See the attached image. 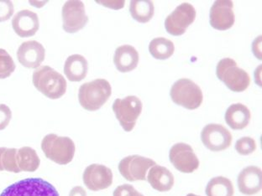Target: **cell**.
Wrapping results in <instances>:
<instances>
[{
	"label": "cell",
	"instance_id": "obj_23",
	"mask_svg": "<svg viewBox=\"0 0 262 196\" xmlns=\"http://www.w3.org/2000/svg\"><path fill=\"white\" fill-rule=\"evenodd\" d=\"M155 7L152 1L132 0L129 5V13L139 23H148L154 15Z\"/></svg>",
	"mask_w": 262,
	"mask_h": 196
},
{
	"label": "cell",
	"instance_id": "obj_32",
	"mask_svg": "<svg viewBox=\"0 0 262 196\" xmlns=\"http://www.w3.org/2000/svg\"><path fill=\"white\" fill-rule=\"evenodd\" d=\"M96 2L112 10H120L124 6V1H96Z\"/></svg>",
	"mask_w": 262,
	"mask_h": 196
},
{
	"label": "cell",
	"instance_id": "obj_26",
	"mask_svg": "<svg viewBox=\"0 0 262 196\" xmlns=\"http://www.w3.org/2000/svg\"><path fill=\"white\" fill-rule=\"evenodd\" d=\"M17 149L0 148V172L8 171L11 173H20L17 164Z\"/></svg>",
	"mask_w": 262,
	"mask_h": 196
},
{
	"label": "cell",
	"instance_id": "obj_22",
	"mask_svg": "<svg viewBox=\"0 0 262 196\" xmlns=\"http://www.w3.org/2000/svg\"><path fill=\"white\" fill-rule=\"evenodd\" d=\"M17 164L23 172H35L40 167V160L37 153L31 147H22L17 151Z\"/></svg>",
	"mask_w": 262,
	"mask_h": 196
},
{
	"label": "cell",
	"instance_id": "obj_3",
	"mask_svg": "<svg viewBox=\"0 0 262 196\" xmlns=\"http://www.w3.org/2000/svg\"><path fill=\"white\" fill-rule=\"evenodd\" d=\"M41 150L47 159L60 165H66L73 161L76 147L70 138L51 133L43 138Z\"/></svg>",
	"mask_w": 262,
	"mask_h": 196
},
{
	"label": "cell",
	"instance_id": "obj_12",
	"mask_svg": "<svg viewBox=\"0 0 262 196\" xmlns=\"http://www.w3.org/2000/svg\"><path fill=\"white\" fill-rule=\"evenodd\" d=\"M201 140L208 150L220 152L230 147L232 134L221 124H210L202 130Z\"/></svg>",
	"mask_w": 262,
	"mask_h": 196
},
{
	"label": "cell",
	"instance_id": "obj_16",
	"mask_svg": "<svg viewBox=\"0 0 262 196\" xmlns=\"http://www.w3.org/2000/svg\"><path fill=\"white\" fill-rule=\"evenodd\" d=\"M12 27L19 37H31L40 28L37 14L31 10L19 11L12 19Z\"/></svg>",
	"mask_w": 262,
	"mask_h": 196
},
{
	"label": "cell",
	"instance_id": "obj_25",
	"mask_svg": "<svg viewBox=\"0 0 262 196\" xmlns=\"http://www.w3.org/2000/svg\"><path fill=\"white\" fill-rule=\"evenodd\" d=\"M149 52L155 59L166 60L174 54L175 46L173 42L166 38H155L149 44Z\"/></svg>",
	"mask_w": 262,
	"mask_h": 196
},
{
	"label": "cell",
	"instance_id": "obj_15",
	"mask_svg": "<svg viewBox=\"0 0 262 196\" xmlns=\"http://www.w3.org/2000/svg\"><path fill=\"white\" fill-rule=\"evenodd\" d=\"M46 57V50L36 40H30L22 43L17 52V58L19 63L29 69L40 67Z\"/></svg>",
	"mask_w": 262,
	"mask_h": 196
},
{
	"label": "cell",
	"instance_id": "obj_20",
	"mask_svg": "<svg viewBox=\"0 0 262 196\" xmlns=\"http://www.w3.org/2000/svg\"><path fill=\"white\" fill-rule=\"evenodd\" d=\"M225 121L232 129L242 130L248 126L251 121V111L241 103L232 104L225 112Z\"/></svg>",
	"mask_w": 262,
	"mask_h": 196
},
{
	"label": "cell",
	"instance_id": "obj_7",
	"mask_svg": "<svg viewBox=\"0 0 262 196\" xmlns=\"http://www.w3.org/2000/svg\"><path fill=\"white\" fill-rule=\"evenodd\" d=\"M142 103L136 96L117 98L113 103V111L115 117L125 132H131L136 126V121L142 112Z\"/></svg>",
	"mask_w": 262,
	"mask_h": 196
},
{
	"label": "cell",
	"instance_id": "obj_19",
	"mask_svg": "<svg viewBox=\"0 0 262 196\" xmlns=\"http://www.w3.org/2000/svg\"><path fill=\"white\" fill-rule=\"evenodd\" d=\"M146 180L153 189L159 192L170 191L175 183L171 171L166 167L157 164L150 168Z\"/></svg>",
	"mask_w": 262,
	"mask_h": 196
},
{
	"label": "cell",
	"instance_id": "obj_30",
	"mask_svg": "<svg viewBox=\"0 0 262 196\" xmlns=\"http://www.w3.org/2000/svg\"><path fill=\"white\" fill-rule=\"evenodd\" d=\"M113 196H144L141 193L133 186V185H125L118 186L114 191Z\"/></svg>",
	"mask_w": 262,
	"mask_h": 196
},
{
	"label": "cell",
	"instance_id": "obj_21",
	"mask_svg": "<svg viewBox=\"0 0 262 196\" xmlns=\"http://www.w3.org/2000/svg\"><path fill=\"white\" fill-rule=\"evenodd\" d=\"M89 71V63L81 55L70 56L64 65V73L70 82H78L84 79Z\"/></svg>",
	"mask_w": 262,
	"mask_h": 196
},
{
	"label": "cell",
	"instance_id": "obj_24",
	"mask_svg": "<svg viewBox=\"0 0 262 196\" xmlns=\"http://www.w3.org/2000/svg\"><path fill=\"white\" fill-rule=\"evenodd\" d=\"M234 185L231 180L224 176L211 179L207 185V196H234Z\"/></svg>",
	"mask_w": 262,
	"mask_h": 196
},
{
	"label": "cell",
	"instance_id": "obj_2",
	"mask_svg": "<svg viewBox=\"0 0 262 196\" xmlns=\"http://www.w3.org/2000/svg\"><path fill=\"white\" fill-rule=\"evenodd\" d=\"M112 93L110 82L105 79H96L80 87L78 100L80 105L87 111L94 112L100 109Z\"/></svg>",
	"mask_w": 262,
	"mask_h": 196
},
{
	"label": "cell",
	"instance_id": "obj_28",
	"mask_svg": "<svg viewBox=\"0 0 262 196\" xmlns=\"http://www.w3.org/2000/svg\"><path fill=\"white\" fill-rule=\"evenodd\" d=\"M256 150V142L251 137H243L237 140L235 143V150L238 154L243 156H247L253 154Z\"/></svg>",
	"mask_w": 262,
	"mask_h": 196
},
{
	"label": "cell",
	"instance_id": "obj_8",
	"mask_svg": "<svg viewBox=\"0 0 262 196\" xmlns=\"http://www.w3.org/2000/svg\"><path fill=\"white\" fill-rule=\"evenodd\" d=\"M196 19V10L191 4L183 3L178 5L171 14L166 17L165 28L166 32L174 36H179L186 32Z\"/></svg>",
	"mask_w": 262,
	"mask_h": 196
},
{
	"label": "cell",
	"instance_id": "obj_31",
	"mask_svg": "<svg viewBox=\"0 0 262 196\" xmlns=\"http://www.w3.org/2000/svg\"><path fill=\"white\" fill-rule=\"evenodd\" d=\"M12 118L10 108L5 104H0V131L6 129Z\"/></svg>",
	"mask_w": 262,
	"mask_h": 196
},
{
	"label": "cell",
	"instance_id": "obj_34",
	"mask_svg": "<svg viewBox=\"0 0 262 196\" xmlns=\"http://www.w3.org/2000/svg\"><path fill=\"white\" fill-rule=\"evenodd\" d=\"M186 196H199V195H196V194H187V195H186Z\"/></svg>",
	"mask_w": 262,
	"mask_h": 196
},
{
	"label": "cell",
	"instance_id": "obj_14",
	"mask_svg": "<svg viewBox=\"0 0 262 196\" xmlns=\"http://www.w3.org/2000/svg\"><path fill=\"white\" fill-rule=\"evenodd\" d=\"M234 4L230 0H217L211 7L210 26L217 31H227L234 23Z\"/></svg>",
	"mask_w": 262,
	"mask_h": 196
},
{
	"label": "cell",
	"instance_id": "obj_10",
	"mask_svg": "<svg viewBox=\"0 0 262 196\" xmlns=\"http://www.w3.org/2000/svg\"><path fill=\"white\" fill-rule=\"evenodd\" d=\"M61 15L63 30L69 34L81 31L89 22L84 4L81 1L66 2L62 7Z\"/></svg>",
	"mask_w": 262,
	"mask_h": 196
},
{
	"label": "cell",
	"instance_id": "obj_11",
	"mask_svg": "<svg viewBox=\"0 0 262 196\" xmlns=\"http://www.w3.org/2000/svg\"><path fill=\"white\" fill-rule=\"evenodd\" d=\"M169 159L176 169L182 173H193L199 167V160L194 151L185 142H178L171 148Z\"/></svg>",
	"mask_w": 262,
	"mask_h": 196
},
{
	"label": "cell",
	"instance_id": "obj_9",
	"mask_svg": "<svg viewBox=\"0 0 262 196\" xmlns=\"http://www.w3.org/2000/svg\"><path fill=\"white\" fill-rule=\"evenodd\" d=\"M157 163L151 159L140 155H129L122 159L119 163L120 175L129 182L146 180L148 170Z\"/></svg>",
	"mask_w": 262,
	"mask_h": 196
},
{
	"label": "cell",
	"instance_id": "obj_13",
	"mask_svg": "<svg viewBox=\"0 0 262 196\" xmlns=\"http://www.w3.org/2000/svg\"><path fill=\"white\" fill-rule=\"evenodd\" d=\"M82 180L88 189L99 191L112 185L113 172L105 165L94 163L85 168Z\"/></svg>",
	"mask_w": 262,
	"mask_h": 196
},
{
	"label": "cell",
	"instance_id": "obj_1",
	"mask_svg": "<svg viewBox=\"0 0 262 196\" xmlns=\"http://www.w3.org/2000/svg\"><path fill=\"white\" fill-rule=\"evenodd\" d=\"M33 85L47 97L56 100L67 91V81L63 76L48 65L37 68L33 73Z\"/></svg>",
	"mask_w": 262,
	"mask_h": 196
},
{
	"label": "cell",
	"instance_id": "obj_29",
	"mask_svg": "<svg viewBox=\"0 0 262 196\" xmlns=\"http://www.w3.org/2000/svg\"><path fill=\"white\" fill-rule=\"evenodd\" d=\"M14 6L10 0H0V23L6 21L14 14Z\"/></svg>",
	"mask_w": 262,
	"mask_h": 196
},
{
	"label": "cell",
	"instance_id": "obj_17",
	"mask_svg": "<svg viewBox=\"0 0 262 196\" xmlns=\"http://www.w3.org/2000/svg\"><path fill=\"white\" fill-rule=\"evenodd\" d=\"M261 169L257 166H248L238 176V188L241 194L254 195L261 189Z\"/></svg>",
	"mask_w": 262,
	"mask_h": 196
},
{
	"label": "cell",
	"instance_id": "obj_18",
	"mask_svg": "<svg viewBox=\"0 0 262 196\" xmlns=\"http://www.w3.org/2000/svg\"><path fill=\"white\" fill-rule=\"evenodd\" d=\"M139 53L136 48L129 44L118 47L114 56V63L117 70L122 73L129 72L138 65Z\"/></svg>",
	"mask_w": 262,
	"mask_h": 196
},
{
	"label": "cell",
	"instance_id": "obj_33",
	"mask_svg": "<svg viewBox=\"0 0 262 196\" xmlns=\"http://www.w3.org/2000/svg\"><path fill=\"white\" fill-rule=\"evenodd\" d=\"M69 196H87V192L82 187L76 186L71 189Z\"/></svg>",
	"mask_w": 262,
	"mask_h": 196
},
{
	"label": "cell",
	"instance_id": "obj_27",
	"mask_svg": "<svg viewBox=\"0 0 262 196\" xmlns=\"http://www.w3.org/2000/svg\"><path fill=\"white\" fill-rule=\"evenodd\" d=\"M16 68L14 60L5 50L0 49V79L11 76Z\"/></svg>",
	"mask_w": 262,
	"mask_h": 196
},
{
	"label": "cell",
	"instance_id": "obj_4",
	"mask_svg": "<svg viewBox=\"0 0 262 196\" xmlns=\"http://www.w3.org/2000/svg\"><path fill=\"white\" fill-rule=\"evenodd\" d=\"M216 75L226 87L234 92L246 91L251 84V77L246 70L237 65L231 58L222 59L216 67Z\"/></svg>",
	"mask_w": 262,
	"mask_h": 196
},
{
	"label": "cell",
	"instance_id": "obj_6",
	"mask_svg": "<svg viewBox=\"0 0 262 196\" xmlns=\"http://www.w3.org/2000/svg\"><path fill=\"white\" fill-rule=\"evenodd\" d=\"M0 196H59V193L47 180L29 178L7 187Z\"/></svg>",
	"mask_w": 262,
	"mask_h": 196
},
{
	"label": "cell",
	"instance_id": "obj_5",
	"mask_svg": "<svg viewBox=\"0 0 262 196\" xmlns=\"http://www.w3.org/2000/svg\"><path fill=\"white\" fill-rule=\"evenodd\" d=\"M170 96L177 105L188 110L199 108L204 101L201 88L187 78L179 79L172 85Z\"/></svg>",
	"mask_w": 262,
	"mask_h": 196
}]
</instances>
